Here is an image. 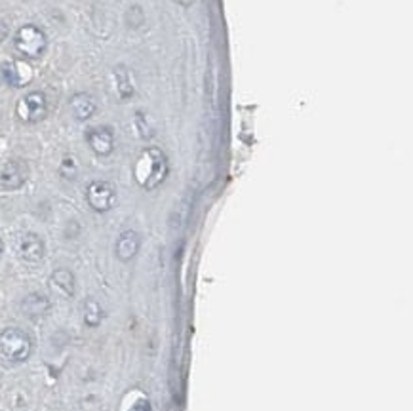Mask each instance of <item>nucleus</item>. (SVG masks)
Returning <instances> with one entry per match:
<instances>
[{
  "label": "nucleus",
  "instance_id": "f257e3e1",
  "mask_svg": "<svg viewBox=\"0 0 413 411\" xmlns=\"http://www.w3.org/2000/svg\"><path fill=\"white\" fill-rule=\"evenodd\" d=\"M168 174H170V164L164 152L158 147H149L141 152L134 169V176L141 187L147 191H154L166 181Z\"/></svg>",
  "mask_w": 413,
  "mask_h": 411
},
{
  "label": "nucleus",
  "instance_id": "f03ea898",
  "mask_svg": "<svg viewBox=\"0 0 413 411\" xmlns=\"http://www.w3.org/2000/svg\"><path fill=\"white\" fill-rule=\"evenodd\" d=\"M33 354V339L21 327H6L0 332V356L10 364L27 362Z\"/></svg>",
  "mask_w": 413,
  "mask_h": 411
},
{
  "label": "nucleus",
  "instance_id": "7ed1b4c3",
  "mask_svg": "<svg viewBox=\"0 0 413 411\" xmlns=\"http://www.w3.org/2000/svg\"><path fill=\"white\" fill-rule=\"evenodd\" d=\"M13 46L23 60H40L48 48V37L40 27L37 25H23L19 27L16 37H13Z\"/></svg>",
  "mask_w": 413,
  "mask_h": 411
},
{
  "label": "nucleus",
  "instance_id": "20e7f679",
  "mask_svg": "<svg viewBox=\"0 0 413 411\" xmlns=\"http://www.w3.org/2000/svg\"><path fill=\"white\" fill-rule=\"evenodd\" d=\"M16 116L23 124H38L48 116V97L44 91H29L16 105Z\"/></svg>",
  "mask_w": 413,
  "mask_h": 411
},
{
  "label": "nucleus",
  "instance_id": "39448f33",
  "mask_svg": "<svg viewBox=\"0 0 413 411\" xmlns=\"http://www.w3.org/2000/svg\"><path fill=\"white\" fill-rule=\"evenodd\" d=\"M86 202L94 212H111L116 204V188L113 187V183L96 179V181L88 183V187H86Z\"/></svg>",
  "mask_w": 413,
  "mask_h": 411
},
{
  "label": "nucleus",
  "instance_id": "423d86ee",
  "mask_svg": "<svg viewBox=\"0 0 413 411\" xmlns=\"http://www.w3.org/2000/svg\"><path fill=\"white\" fill-rule=\"evenodd\" d=\"M29 179V164L21 158L8 160L0 169V187L4 191H18Z\"/></svg>",
  "mask_w": 413,
  "mask_h": 411
},
{
  "label": "nucleus",
  "instance_id": "0eeeda50",
  "mask_svg": "<svg viewBox=\"0 0 413 411\" xmlns=\"http://www.w3.org/2000/svg\"><path fill=\"white\" fill-rule=\"evenodd\" d=\"M86 143L98 157H109L115 151V132L109 126H94L86 132Z\"/></svg>",
  "mask_w": 413,
  "mask_h": 411
},
{
  "label": "nucleus",
  "instance_id": "6e6552de",
  "mask_svg": "<svg viewBox=\"0 0 413 411\" xmlns=\"http://www.w3.org/2000/svg\"><path fill=\"white\" fill-rule=\"evenodd\" d=\"M18 255L25 263H40L46 255V244L37 232H23L18 240Z\"/></svg>",
  "mask_w": 413,
  "mask_h": 411
},
{
  "label": "nucleus",
  "instance_id": "1a4fd4ad",
  "mask_svg": "<svg viewBox=\"0 0 413 411\" xmlns=\"http://www.w3.org/2000/svg\"><path fill=\"white\" fill-rule=\"evenodd\" d=\"M2 79L12 88H23L33 80V71L25 61H8L2 65Z\"/></svg>",
  "mask_w": 413,
  "mask_h": 411
},
{
  "label": "nucleus",
  "instance_id": "9d476101",
  "mask_svg": "<svg viewBox=\"0 0 413 411\" xmlns=\"http://www.w3.org/2000/svg\"><path fill=\"white\" fill-rule=\"evenodd\" d=\"M50 308H52V301L43 291H33L29 295H25L21 301V313L30 320L44 318L50 313Z\"/></svg>",
  "mask_w": 413,
  "mask_h": 411
},
{
  "label": "nucleus",
  "instance_id": "9b49d317",
  "mask_svg": "<svg viewBox=\"0 0 413 411\" xmlns=\"http://www.w3.org/2000/svg\"><path fill=\"white\" fill-rule=\"evenodd\" d=\"M141 248V236L135 232V230H124L120 232V236L116 238L115 244V254L118 257V261L122 263H128L135 257V255L140 254Z\"/></svg>",
  "mask_w": 413,
  "mask_h": 411
},
{
  "label": "nucleus",
  "instance_id": "f8f14e48",
  "mask_svg": "<svg viewBox=\"0 0 413 411\" xmlns=\"http://www.w3.org/2000/svg\"><path fill=\"white\" fill-rule=\"evenodd\" d=\"M69 109H71V113H73V116L77 120L86 122L96 115L98 103H96L94 96H90L88 91H77V94H73V97L69 99Z\"/></svg>",
  "mask_w": 413,
  "mask_h": 411
},
{
  "label": "nucleus",
  "instance_id": "ddd939ff",
  "mask_svg": "<svg viewBox=\"0 0 413 411\" xmlns=\"http://www.w3.org/2000/svg\"><path fill=\"white\" fill-rule=\"evenodd\" d=\"M50 288L57 293V295L71 299L77 291V280L74 274L69 269H55L50 276Z\"/></svg>",
  "mask_w": 413,
  "mask_h": 411
},
{
  "label": "nucleus",
  "instance_id": "4468645a",
  "mask_svg": "<svg viewBox=\"0 0 413 411\" xmlns=\"http://www.w3.org/2000/svg\"><path fill=\"white\" fill-rule=\"evenodd\" d=\"M113 79H115V88L116 94L120 97L122 101H128L132 99L135 94V84H134V74L126 65H116L113 69Z\"/></svg>",
  "mask_w": 413,
  "mask_h": 411
},
{
  "label": "nucleus",
  "instance_id": "2eb2a0df",
  "mask_svg": "<svg viewBox=\"0 0 413 411\" xmlns=\"http://www.w3.org/2000/svg\"><path fill=\"white\" fill-rule=\"evenodd\" d=\"M103 307L99 305V301H96L94 297H88L82 303V320L88 327H98L101 322H103Z\"/></svg>",
  "mask_w": 413,
  "mask_h": 411
},
{
  "label": "nucleus",
  "instance_id": "dca6fc26",
  "mask_svg": "<svg viewBox=\"0 0 413 411\" xmlns=\"http://www.w3.org/2000/svg\"><path fill=\"white\" fill-rule=\"evenodd\" d=\"M79 160L73 157V154H67V157H63L60 164V176L63 179H67V181H73L79 176Z\"/></svg>",
  "mask_w": 413,
  "mask_h": 411
},
{
  "label": "nucleus",
  "instance_id": "f3484780",
  "mask_svg": "<svg viewBox=\"0 0 413 411\" xmlns=\"http://www.w3.org/2000/svg\"><path fill=\"white\" fill-rule=\"evenodd\" d=\"M135 126H137V132L141 133V137H152V128L149 126V120H147L145 113H135Z\"/></svg>",
  "mask_w": 413,
  "mask_h": 411
},
{
  "label": "nucleus",
  "instance_id": "a211bd4d",
  "mask_svg": "<svg viewBox=\"0 0 413 411\" xmlns=\"http://www.w3.org/2000/svg\"><path fill=\"white\" fill-rule=\"evenodd\" d=\"M128 411H152V410H151V404H149V400L141 398V400H137V402H135Z\"/></svg>",
  "mask_w": 413,
  "mask_h": 411
},
{
  "label": "nucleus",
  "instance_id": "6ab92c4d",
  "mask_svg": "<svg viewBox=\"0 0 413 411\" xmlns=\"http://www.w3.org/2000/svg\"><path fill=\"white\" fill-rule=\"evenodd\" d=\"M8 33H10V30H8V25L4 23V21H0V43H4V40H6Z\"/></svg>",
  "mask_w": 413,
  "mask_h": 411
},
{
  "label": "nucleus",
  "instance_id": "aec40b11",
  "mask_svg": "<svg viewBox=\"0 0 413 411\" xmlns=\"http://www.w3.org/2000/svg\"><path fill=\"white\" fill-rule=\"evenodd\" d=\"M2 254H4V240L0 238V257H2Z\"/></svg>",
  "mask_w": 413,
  "mask_h": 411
}]
</instances>
